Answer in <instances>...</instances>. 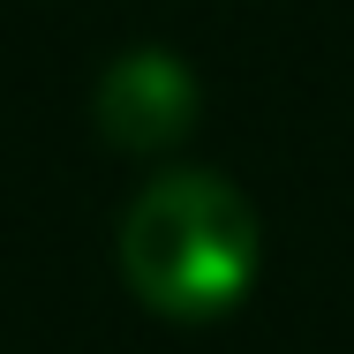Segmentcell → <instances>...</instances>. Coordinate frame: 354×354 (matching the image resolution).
Wrapping results in <instances>:
<instances>
[{
	"label": "cell",
	"mask_w": 354,
	"mask_h": 354,
	"mask_svg": "<svg viewBox=\"0 0 354 354\" xmlns=\"http://www.w3.org/2000/svg\"><path fill=\"white\" fill-rule=\"evenodd\" d=\"M257 272H264V226L226 174L204 166L158 174L121 218V279L151 317L212 324L249 301Z\"/></svg>",
	"instance_id": "1"
},
{
	"label": "cell",
	"mask_w": 354,
	"mask_h": 354,
	"mask_svg": "<svg viewBox=\"0 0 354 354\" xmlns=\"http://www.w3.org/2000/svg\"><path fill=\"white\" fill-rule=\"evenodd\" d=\"M196 75L166 46H129L113 68L98 75V136L121 151H174L196 129Z\"/></svg>",
	"instance_id": "2"
}]
</instances>
